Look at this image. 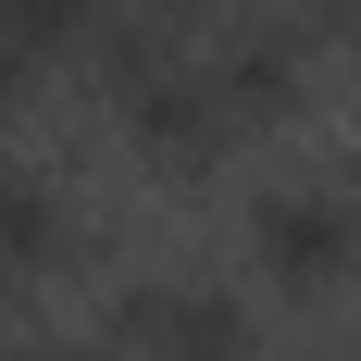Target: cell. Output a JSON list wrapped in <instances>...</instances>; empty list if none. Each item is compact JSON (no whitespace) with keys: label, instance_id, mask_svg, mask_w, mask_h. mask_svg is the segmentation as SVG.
Returning <instances> with one entry per match:
<instances>
[{"label":"cell","instance_id":"obj_1","mask_svg":"<svg viewBox=\"0 0 361 361\" xmlns=\"http://www.w3.org/2000/svg\"><path fill=\"white\" fill-rule=\"evenodd\" d=\"M250 274L274 299H336L361 274V175H336V162L274 175L250 200Z\"/></svg>","mask_w":361,"mask_h":361},{"label":"cell","instance_id":"obj_4","mask_svg":"<svg viewBox=\"0 0 361 361\" xmlns=\"http://www.w3.org/2000/svg\"><path fill=\"white\" fill-rule=\"evenodd\" d=\"M100 13H112V0H0V100H13V87H37L63 50H87V25H100Z\"/></svg>","mask_w":361,"mask_h":361},{"label":"cell","instance_id":"obj_2","mask_svg":"<svg viewBox=\"0 0 361 361\" xmlns=\"http://www.w3.org/2000/svg\"><path fill=\"white\" fill-rule=\"evenodd\" d=\"M200 75H212V100L237 112V137H274V125L312 112V25L224 0L212 25H200Z\"/></svg>","mask_w":361,"mask_h":361},{"label":"cell","instance_id":"obj_5","mask_svg":"<svg viewBox=\"0 0 361 361\" xmlns=\"http://www.w3.org/2000/svg\"><path fill=\"white\" fill-rule=\"evenodd\" d=\"M274 13H287V25H312V37H324V25H361V0H274Z\"/></svg>","mask_w":361,"mask_h":361},{"label":"cell","instance_id":"obj_3","mask_svg":"<svg viewBox=\"0 0 361 361\" xmlns=\"http://www.w3.org/2000/svg\"><path fill=\"white\" fill-rule=\"evenodd\" d=\"M75 250H87L75 187L50 175V162H13V149H0V299H13V287H37V274H63Z\"/></svg>","mask_w":361,"mask_h":361}]
</instances>
